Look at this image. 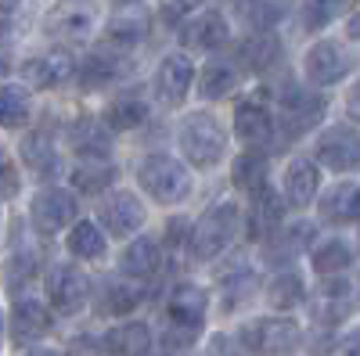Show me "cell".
I'll list each match as a JSON object with an SVG mask.
<instances>
[{
	"instance_id": "cell-49",
	"label": "cell",
	"mask_w": 360,
	"mask_h": 356,
	"mask_svg": "<svg viewBox=\"0 0 360 356\" xmlns=\"http://www.w3.org/2000/svg\"><path fill=\"white\" fill-rule=\"evenodd\" d=\"M0 331H4V324H0Z\"/></svg>"
},
{
	"instance_id": "cell-23",
	"label": "cell",
	"mask_w": 360,
	"mask_h": 356,
	"mask_svg": "<svg viewBox=\"0 0 360 356\" xmlns=\"http://www.w3.org/2000/svg\"><path fill=\"white\" fill-rule=\"evenodd\" d=\"M123 72H127L123 58H115V54H94L83 65L79 83H83V91H105V86H115L119 79H123Z\"/></svg>"
},
{
	"instance_id": "cell-26",
	"label": "cell",
	"mask_w": 360,
	"mask_h": 356,
	"mask_svg": "<svg viewBox=\"0 0 360 356\" xmlns=\"http://www.w3.org/2000/svg\"><path fill=\"white\" fill-rule=\"evenodd\" d=\"M105 119H108L112 130H134V126H141L144 119H148V98H144V94H134V91L119 94V98L108 105Z\"/></svg>"
},
{
	"instance_id": "cell-4",
	"label": "cell",
	"mask_w": 360,
	"mask_h": 356,
	"mask_svg": "<svg viewBox=\"0 0 360 356\" xmlns=\"http://www.w3.org/2000/svg\"><path fill=\"white\" fill-rule=\"evenodd\" d=\"M180 152L188 155V162L195 166H217L224 155V130L213 115L205 112H191L180 123Z\"/></svg>"
},
{
	"instance_id": "cell-5",
	"label": "cell",
	"mask_w": 360,
	"mask_h": 356,
	"mask_svg": "<svg viewBox=\"0 0 360 356\" xmlns=\"http://www.w3.org/2000/svg\"><path fill=\"white\" fill-rule=\"evenodd\" d=\"M79 213L76 198L65 191V187H47L33 198V205H29V216H33V227L44 234V237H54L62 234L65 223H72Z\"/></svg>"
},
{
	"instance_id": "cell-33",
	"label": "cell",
	"mask_w": 360,
	"mask_h": 356,
	"mask_svg": "<svg viewBox=\"0 0 360 356\" xmlns=\"http://www.w3.org/2000/svg\"><path fill=\"white\" fill-rule=\"evenodd\" d=\"M137 303H141V288H137V284H119V281H108V284H105V291H101V313H108V317L130 313Z\"/></svg>"
},
{
	"instance_id": "cell-36",
	"label": "cell",
	"mask_w": 360,
	"mask_h": 356,
	"mask_svg": "<svg viewBox=\"0 0 360 356\" xmlns=\"http://www.w3.org/2000/svg\"><path fill=\"white\" fill-rule=\"evenodd\" d=\"M349 266V249L342 242H324L317 252H314V270L332 277V274H342Z\"/></svg>"
},
{
	"instance_id": "cell-16",
	"label": "cell",
	"mask_w": 360,
	"mask_h": 356,
	"mask_svg": "<svg viewBox=\"0 0 360 356\" xmlns=\"http://www.w3.org/2000/svg\"><path fill=\"white\" fill-rule=\"evenodd\" d=\"M101 345H105L108 356H144L148 349H152V328L141 324V320L119 324V328H112L101 338Z\"/></svg>"
},
{
	"instance_id": "cell-11",
	"label": "cell",
	"mask_w": 360,
	"mask_h": 356,
	"mask_svg": "<svg viewBox=\"0 0 360 356\" xmlns=\"http://www.w3.org/2000/svg\"><path fill=\"white\" fill-rule=\"evenodd\" d=\"M98 216H101V223H105L115 237H127V234L141 230V223H144V205H141V198L130 195V191H112V195L101 202Z\"/></svg>"
},
{
	"instance_id": "cell-40",
	"label": "cell",
	"mask_w": 360,
	"mask_h": 356,
	"mask_svg": "<svg viewBox=\"0 0 360 356\" xmlns=\"http://www.w3.org/2000/svg\"><path fill=\"white\" fill-rule=\"evenodd\" d=\"M195 8H198V0H166L162 4V22L176 25V22H184Z\"/></svg>"
},
{
	"instance_id": "cell-9",
	"label": "cell",
	"mask_w": 360,
	"mask_h": 356,
	"mask_svg": "<svg viewBox=\"0 0 360 356\" xmlns=\"http://www.w3.org/2000/svg\"><path fill=\"white\" fill-rule=\"evenodd\" d=\"M22 76L37 86V91H54V86H62L65 79L76 76V58L65 51V47H54L40 58H29Z\"/></svg>"
},
{
	"instance_id": "cell-19",
	"label": "cell",
	"mask_w": 360,
	"mask_h": 356,
	"mask_svg": "<svg viewBox=\"0 0 360 356\" xmlns=\"http://www.w3.org/2000/svg\"><path fill=\"white\" fill-rule=\"evenodd\" d=\"M281 105H285L288 133H303V130H310L317 119L324 115V98L307 94V91H288V94L281 98Z\"/></svg>"
},
{
	"instance_id": "cell-32",
	"label": "cell",
	"mask_w": 360,
	"mask_h": 356,
	"mask_svg": "<svg viewBox=\"0 0 360 356\" xmlns=\"http://www.w3.org/2000/svg\"><path fill=\"white\" fill-rule=\"evenodd\" d=\"M112 173H115V169H112L105 159H86V162H79V166L72 169V187L94 195V191H101V187L112 184Z\"/></svg>"
},
{
	"instance_id": "cell-41",
	"label": "cell",
	"mask_w": 360,
	"mask_h": 356,
	"mask_svg": "<svg viewBox=\"0 0 360 356\" xmlns=\"http://www.w3.org/2000/svg\"><path fill=\"white\" fill-rule=\"evenodd\" d=\"M29 270H33V259H29V256H15L11 266H8V281H22Z\"/></svg>"
},
{
	"instance_id": "cell-10",
	"label": "cell",
	"mask_w": 360,
	"mask_h": 356,
	"mask_svg": "<svg viewBox=\"0 0 360 356\" xmlns=\"http://www.w3.org/2000/svg\"><path fill=\"white\" fill-rule=\"evenodd\" d=\"M191 79H195V65L188 54H166L162 65L155 72V91H159V101L176 108L180 101L188 98L191 91Z\"/></svg>"
},
{
	"instance_id": "cell-27",
	"label": "cell",
	"mask_w": 360,
	"mask_h": 356,
	"mask_svg": "<svg viewBox=\"0 0 360 356\" xmlns=\"http://www.w3.org/2000/svg\"><path fill=\"white\" fill-rule=\"evenodd\" d=\"M356 213H360V187H353V184L332 187V191L324 195V202H321V216L328 223H346Z\"/></svg>"
},
{
	"instance_id": "cell-28",
	"label": "cell",
	"mask_w": 360,
	"mask_h": 356,
	"mask_svg": "<svg viewBox=\"0 0 360 356\" xmlns=\"http://www.w3.org/2000/svg\"><path fill=\"white\" fill-rule=\"evenodd\" d=\"M242 58H245V65L249 69H256V72H263V69H270L281 58V44H278V37H274V29H259V33H252L245 44H242Z\"/></svg>"
},
{
	"instance_id": "cell-30",
	"label": "cell",
	"mask_w": 360,
	"mask_h": 356,
	"mask_svg": "<svg viewBox=\"0 0 360 356\" xmlns=\"http://www.w3.org/2000/svg\"><path fill=\"white\" fill-rule=\"evenodd\" d=\"M69 252H72L76 259H101V256L108 252L105 234L94 227V220H79V223L72 227V234H69Z\"/></svg>"
},
{
	"instance_id": "cell-34",
	"label": "cell",
	"mask_w": 360,
	"mask_h": 356,
	"mask_svg": "<svg viewBox=\"0 0 360 356\" xmlns=\"http://www.w3.org/2000/svg\"><path fill=\"white\" fill-rule=\"evenodd\" d=\"M238 83V69L231 62H209L202 72V98H224L227 91H234Z\"/></svg>"
},
{
	"instance_id": "cell-39",
	"label": "cell",
	"mask_w": 360,
	"mask_h": 356,
	"mask_svg": "<svg viewBox=\"0 0 360 356\" xmlns=\"http://www.w3.org/2000/svg\"><path fill=\"white\" fill-rule=\"evenodd\" d=\"M18 195V173L15 162L8 159V152H0V202H8Z\"/></svg>"
},
{
	"instance_id": "cell-29",
	"label": "cell",
	"mask_w": 360,
	"mask_h": 356,
	"mask_svg": "<svg viewBox=\"0 0 360 356\" xmlns=\"http://www.w3.org/2000/svg\"><path fill=\"white\" fill-rule=\"evenodd\" d=\"M266 303L274 306V310H295V306H303L307 303V284L299 274H278L274 281H270L266 288Z\"/></svg>"
},
{
	"instance_id": "cell-2",
	"label": "cell",
	"mask_w": 360,
	"mask_h": 356,
	"mask_svg": "<svg viewBox=\"0 0 360 356\" xmlns=\"http://www.w3.org/2000/svg\"><path fill=\"white\" fill-rule=\"evenodd\" d=\"M137 180L159 205H176L191 195V173L173 155H148L137 166Z\"/></svg>"
},
{
	"instance_id": "cell-14",
	"label": "cell",
	"mask_w": 360,
	"mask_h": 356,
	"mask_svg": "<svg viewBox=\"0 0 360 356\" xmlns=\"http://www.w3.org/2000/svg\"><path fill=\"white\" fill-rule=\"evenodd\" d=\"M227 37H231V29H227L220 11H202L198 18H191L184 29H180V40H184L188 47H195V51H217V47L227 44Z\"/></svg>"
},
{
	"instance_id": "cell-18",
	"label": "cell",
	"mask_w": 360,
	"mask_h": 356,
	"mask_svg": "<svg viewBox=\"0 0 360 356\" xmlns=\"http://www.w3.org/2000/svg\"><path fill=\"white\" fill-rule=\"evenodd\" d=\"M231 4H234L238 18H242L249 29H256V33L259 29H278L292 11L288 0H231Z\"/></svg>"
},
{
	"instance_id": "cell-25",
	"label": "cell",
	"mask_w": 360,
	"mask_h": 356,
	"mask_svg": "<svg viewBox=\"0 0 360 356\" xmlns=\"http://www.w3.org/2000/svg\"><path fill=\"white\" fill-rule=\"evenodd\" d=\"M51 33H62L69 40H86L94 33V11L90 8H79V4H65L51 15Z\"/></svg>"
},
{
	"instance_id": "cell-21",
	"label": "cell",
	"mask_w": 360,
	"mask_h": 356,
	"mask_svg": "<svg viewBox=\"0 0 360 356\" xmlns=\"http://www.w3.org/2000/svg\"><path fill=\"white\" fill-rule=\"evenodd\" d=\"M11 331L15 338L29 342V338H44L51 331V313L44 303L37 299H18L15 310H11Z\"/></svg>"
},
{
	"instance_id": "cell-48",
	"label": "cell",
	"mask_w": 360,
	"mask_h": 356,
	"mask_svg": "<svg viewBox=\"0 0 360 356\" xmlns=\"http://www.w3.org/2000/svg\"><path fill=\"white\" fill-rule=\"evenodd\" d=\"M112 4H123V8H130V4H137V0H112Z\"/></svg>"
},
{
	"instance_id": "cell-3",
	"label": "cell",
	"mask_w": 360,
	"mask_h": 356,
	"mask_svg": "<svg viewBox=\"0 0 360 356\" xmlns=\"http://www.w3.org/2000/svg\"><path fill=\"white\" fill-rule=\"evenodd\" d=\"M242 345L252 352V356H288L303 331H299L295 320H285V317H259V320H249L242 328Z\"/></svg>"
},
{
	"instance_id": "cell-45",
	"label": "cell",
	"mask_w": 360,
	"mask_h": 356,
	"mask_svg": "<svg viewBox=\"0 0 360 356\" xmlns=\"http://www.w3.org/2000/svg\"><path fill=\"white\" fill-rule=\"evenodd\" d=\"M22 4V0H0V18H11V11Z\"/></svg>"
},
{
	"instance_id": "cell-6",
	"label": "cell",
	"mask_w": 360,
	"mask_h": 356,
	"mask_svg": "<svg viewBox=\"0 0 360 356\" xmlns=\"http://www.w3.org/2000/svg\"><path fill=\"white\" fill-rule=\"evenodd\" d=\"M47 295H51V306L58 313L76 317L86 306V299H90V281L76 270V266L58 263V266H51V274H47Z\"/></svg>"
},
{
	"instance_id": "cell-17",
	"label": "cell",
	"mask_w": 360,
	"mask_h": 356,
	"mask_svg": "<svg viewBox=\"0 0 360 356\" xmlns=\"http://www.w3.org/2000/svg\"><path fill=\"white\" fill-rule=\"evenodd\" d=\"M22 162L37 176H58V169H62V155H58V147H54V137L47 130L29 133L22 140Z\"/></svg>"
},
{
	"instance_id": "cell-20",
	"label": "cell",
	"mask_w": 360,
	"mask_h": 356,
	"mask_svg": "<svg viewBox=\"0 0 360 356\" xmlns=\"http://www.w3.org/2000/svg\"><path fill=\"white\" fill-rule=\"evenodd\" d=\"M317 187H321V176H317V166L310 159H292L288 169H285V195L292 205H310L317 198Z\"/></svg>"
},
{
	"instance_id": "cell-35",
	"label": "cell",
	"mask_w": 360,
	"mask_h": 356,
	"mask_svg": "<svg viewBox=\"0 0 360 356\" xmlns=\"http://www.w3.org/2000/svg\"><path fill=\"white\" fill-rule=\"evenodd\" d=\"M231 176H234V184H238V187L256 191V187H263V184H266V159H263L259 152H245L242 159L234 162Z\"/></svg>"
},
{
	"instance_id": "cell-15",
	"label": "cell",
	"mask_w": 360,
	"mask_h": 356,
	"mask_svg": "<svg viewBox=\"0 0 360 356\" xmlns=\"http://www.w3.org/2000/svg\"><path fill=\"white\" fill-rule=\"evenodd\" d=\"M69 140H72V147L79 155L105 159L108 147H112V126L101 123V119H94V115H83V119H76V123L69 126Z\"/></svg>"
},
{
	"instance_id": "cell-46",
	"label": "cell",
	"mask_w": 360,
	"mask_h": 356,
	"mask_svg": "<svg viewBox=\"0 0 360 356\" xmlns=\"http://www.w3.org/2000/svg\"><path fill=\"white\" fill-rule=\"evenodd\" d=\"M349 37H353V40H360V11L349 18Z\"/></svg>"
},
{
	"instance_id": "cell-38",
	"label": "cell",
	"mask_w": 360,
	"mask_h": 356,
	"mask_svg": "<svg viewBox=\"0 0 360 356\" xmlns=\"http://www.w3.org/2000/svg\"><path fill=\"white\" fill-rule=\"evenodd\" d=\"M141 37H144V18H115V22L108 25V40H112V44L130 47V44H137Z\"/></svg>"
},
{
	"instance_id": "cell-44",
	"label": "cell",
	"mask_w": 360,
	"mask_h": 356,
	"mask_svg": "<svg viewBox=\"0 0 360 356\" xmlns=\"http://www.w3.org/2000/svg\"><path fill=\"white\" fill-rule=\"evenodd\" d=\"M342 352H346V356H360V331H353V335L342 342Z\"/></svg>"
},
{
	"instance_id": "cell-37",
	"label": "cell",
	"mask_w": 360,
	"mask_h": 356,
	"mask_svg": "<svg viewBox=\"0 0 360 356\" xmlns=\"http://www.w3.org/2000/svg\"><path fill=\"white\" fill-rule=\"evenodd\" d=\"M342 8H346V0H303V22L307 29H324Z\"/></svg>"
},
{
	"instance_id": "cell-42",
	"label": "cell",
	"mask_w": 360,
	"mask_h": 356,
	"mask_svg": "<svg viewBox=\"0 0 360 356\" xmlns=\"http://www.w3.org/2000/svg\"><path fill=\"white\" fill-rule=\"evenodd\" d=\"M65 356H98V345L90 338H76L72 349H65Z\"/></svg>"
},
{
	"instance_id": "cell-43",
	"label": "cell",
	"mask_w": 360,
	"mask_h": 356,
	"mask_svg": "<svg viewBox=\"0 0 360 356\" xmlns=\"http://www.w3.org/2000/svg\"><path fill=\"white\" fill-rule=\"evenodd\" d=\"M346 112H349V119H356V123H360V79L353 83V91L346 98Z\"/></svg>"
},
{
	"instance_id": "cell-1",
	"label": "cell",
	"mask_w": 360,
	"mask_h": 356,
	"mask_svg": "<svg viewBox=\"0 0 360 356\" xmlns=\"http://www.w3.org/2000/svg\"><path fill=\"white\" fill-rule=\"evenodd\" d=\"M238 227H242V209L234 202L213 205L191 230V256L198 263H213L220 252L231 249V242L238 237Z\"/></svg>"
},
{
	"instance_id": "cell-31",
	"label": "cell",
	"mask_w": 360,
	"mask_h": 356,
	"mask_svg": "<svg viewBox=\"0 0 360 356\" xmlns=\"http://www.w3.org/2000/svg\"><path fill=\"white\" fill-rule=\"evenodd\" d=\"M29 108H33V101H29L25 86H0V126H22L29 119Z\"/></svg>"
},
{
	"instance_id": "cell-8",
	"label": "cell",
	"mask_w": 360,
	"mask_h": 356,
	"mask_svg": "<svg viewBox=\"0 0 360 356\" xmlns=\"http://www.w3.org/2000/svg\"><path fill=\"white\" fill-rule=\"evenodd\" d=\"M303 65H307V79L314 86H332V83L346 79V72L353 69V58H349V51L342 44L321 40V44H314L307 51V62Z\"/></svg>"
},
{
	"instance_id": "cell-22",
	"label": "cell",
	"mask_w": 360,
	"mask_h": 356,
	"mask_svg": "<svg viewBox=\"0 0 360 356\" xmlns=\"http://www.w3.org/2000/svg\"><path fill=\"white\" fill-rule=\"evenodd\" d=\"M252 195V237H263V234H270L278 223H281V213H285V205H281V198H278V191L270 187V184H263V187H256V191H249Z\"/></svg>"
},
{
	"instance_id": "cell-47",
	"label": "cell",
	"mask_w": 360,
	"mask_h": 356,
	"mask_svg": "<svg viewBox=\"0 0 360 356\" xmlns=\"http://www.w3.org/2000/svg\"><path fill=\"white\" fill-rule=\"evenodd\" d=\"M29 356H62V352H51V349H37V352H29Z\"/></svg>"
},
{
	"instance_id": "cell-12",
	"label": "cell",
	"mask_w": 360,
	"mask_h": 356,
	"mask_svg": "<svg viewBox=\"0 0 360 356\" xmlns=\"http://www.w3.org/2000/svg\"><path fill=\"white\" fill-rule=\"evenodd\" d=\"M234 133L245 147H256L259 152V147H266L274 140V119H270V112L259 101H245L234 112Z\"/></svg>"
},
{
	"instance_id": "cell-7",
	"label": "cell",
	"mask_w": 360,
	"mask_h": 356,
	"mask_svg": "<svg viewBox=\"0 0 360 356\" xmlns=\"http://www.w3.org/2000/svg\"><path fill=\"white\" fill-rule=\"evenodd\" d=\"M317 159L335 173L360 169V133L353 126H328L317 137Z\"/></svg>"
},
{
	"instance_id": "cell-13",
	"label": "cell",
	"mask_w": 360,
	"mask_h": 356,
	"mask_svg": "<svg viewBox=\"0 0 360 356\" xmlns=\"http://www.w3.org/2000/svg\"><path fill=\"white\" fill-rule=\"evenodd\" d=\"M205 306H209L205 291H202L198 284L184 281V284H176V288L169 291L166 313H169V320L176 324V328H198L202 317H205Z\"/></svg>"
},
{
	"instance_id": "cell-24",
	"label": "cell",
	"mask_w": 360,
	"mask_h": 356,
	"mask_svg": "<svg viewBox=\"0 0 360 356\" xmlns=\"http://www.w3.org/2000/svg\"><path fill=\"white\" fill-rule=\"evenodd\" d=\"M119 266H123V274H130V277H152L162 266V252L152 237H137V242L123 252Z\"/></svg>"
}]
</instances>
